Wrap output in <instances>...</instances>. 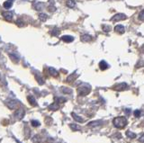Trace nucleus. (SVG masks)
Returning a JSON list of instances; mask_svg holds the SVG:
<instances>
[{
	"mask_svg": "<svg viewBox=\"0 0 144 143\" xmlns=\"http://www.w3.org/2000/svg\"><path fill=\"white\" fill-rule=\"evenodd\" d=\"M59 33H60V30L58 29V28H54L53 30L50 32V34L51 35H53V36H57V35H59Z\"/></svg>",
	"mask_w": 144,
	"mask_h": 143,
	"instance_id": "obj_25",
	"label": "nucleus"
},
{
	"mask_svg": "<svg viewBox=\"0 0 144 143\" xmlns=\"http://www.w3.org/2000/svg\"><path fill=\"white\" fill-rule=\"evenodd\" d=\"M127 18V16L124 15V14H116L111 18V21L113 22H119V21H123V20H125Z\"/></svg>",
	"mask_w": 144,
	"mask_h": 143,
	"instance_id": "obj_5",
	"label": "nucleus"
},
{
	"mask_svg": "<svg viewBox=\"0 0 144 143\" xmlns=\"http://www.w3.org/2000/svg\"><path fill=\"white\" fill-rule=\"evenodd\" d=\"M45 7V5H44L43 3H42V2H37V3H35L33 5V7L35 10H37V11H40V10H42Z\"/></svg>",
	"mask_w": 144,
	"mask_h": 143,
	"instance_id": "obj_11",
	"label": "nucleus"
},
{
	"mask_svg": "<svg viewBox=\"0 0 144 143\" xmlns=\"http://www.w3.org/2000/svg\"><path fill=\"white\" fill-rule=\"evenodd\" d=\"M49 73H50V75L52 76V77H58L59 76V71L56 70L54 68H51V67L49 68Z\"/></svg>",
	"mask_w": 144,
	"mask_h": 143,
	"instance_id": "obj_14",
	"label": "nucleus"
},
{
	"mask_svg": "<svg viewBox=\"0 0 144 143\" xmlns=\"http://www.w3.org/2000/svg\"><path fill=\"white\" fill-rule=\"evenodd\" d=\"M16 24H17V25L20 26V27L24 25V22H22V20H20V19H18L17 21H16Z\"/></svg>",
	"mask_w": 144,
	"mask_h": 143,
	"instance_id": "obj_32",
	"label": "nucleus"
},
{
	"mask_svg": "<svg viewBox=\"0 0 144 143\" xmlns=\"http://www.w3.org/2000/svg\"><path fill=\"white\" fill-rule=\"evenodd\" d=\"M27 99H28V102H29V103L31 104L32 105L35 106L36 105H37V103H36V100H35V98H34L33 96H32V95H28Z\"/></svg>",
	"mask_w": 144,
	"mask_h": 143,
	"instance_id": "obj_17",
	"label": "nucleus"
},
{
	"mask_svg": "<svg viewBox=\"0 0 144 143\" xmlns=\"http://www.w3.org/2000/svg\"><path fill=\"white\" fill-rule=\"evenodd\" d=\"M127 88V84L125 83H120L114 87V90L116 91H123Z\"/></svg>",
	"mask_w": 144,
	"mask_h": 143,
	"instance_id": "obj_9",
	"label": "nucleus"
},
{
	"mask_svg": "<svg viewBox=\"0 0 144 143\" xmlns=\"http://www.w3.org/2000/svg\"><path fill=\"white\" fill-rule=\"evenodd\" d=\"M99 68H100L101 70H105V69H107L109 68V65L107 64L105 60H102L99 62Z\"/></svg>",
	"mask_w": 144,
	"mask_h": 143,
	"instance_id": "obj_13",
	"label": "nucleus"
},
{
	"mask_svg": "<svg viewBox=\"0 0 144 143\" xmlns=\"http://www.w3.org/2000/svg\"><path fill=\"white\" fill-rule=\"evenodd\" d=\"M103 123H104V122H103V121H101V120L93 121V122H90L88 124V127H91V128H93V127H99V126L103 125Z\"/></svg>",
	"mask_w": 144,
	"mask_h": 143,
	"instance_id": "obj_7",
	"label": "nucleus"
},
{
	"mask_svg": "<svg viewBox=\"0 0 144 143\" xmlns=\"http://www.w3.org/2000/svg\"><path fill=\"white\" fill-rule=\"evenodd\" d=\"M39 19H40V21H42V22H45L46 20L48 19V15L44 13H41L39 14Z\"/></svg>",
	"mask_w": 144,
	"mask_h": 143,
	"instance_id": "obj_20",
	"label": "nucleus"
},
{
	"mask_svg": "<svg viewBox=\"0 0 144 143\" xmlns=\"http://www.w3.org/2000/svg\"><path fill=\"white\" fill-rule=\"evenodd\" d=\"M126 136L128 137V138H130V139H135L137 137L136 134L133 133V132H131V130H127V131H126Z\"/></svg>",
	"mask_w": 144,
	"mask_h": 143,
	"instance_id": "obj_22",
	"label": "nucleus"
},
{
	"mask_svg": "<svg viewBox=\"0 0 144 143\" xmlns=\"http://www.w3.org/2000/svg\"><path fill=\"white\" fill-rule=\"evenodd\" d=\"M66 101H67L66 98H63V97H55V99H54V103L51 104V105L49 106V110H50V111H57V110L60 108V104H63Z\"/></svg>",
	"mask_w": 144,
	"mask_h": 143,
	"instance_id": "obj_2",
	"label": "nucleus"
},
{
	"mask_svg": "<svg viewBox=\"0 0 144 143\" xmlns=\"http://www.w3.org/2000/svg\"><path fill=\"white\" fill-rule=\"evenodd\" d=\"M80 40L84 42H88L92 40V37H91L90 35H88V34H83V35L80 37Z\"/></svg>",
	"mask_w": 144,
	"mask_h": 143,
	"instance_id": "obj_15",
	"label": "nucleus"
},
{
	"mask_svg": "<svg viewBox=\"0 0 144 143\" xmlns=\"http://www.w3.org/2000/svg\"><path fill=\"white\" fill-rule=\"evenodd\" d=\"M125 112H126V113H127V114H129V113H130V112H131V110H130V109H125Z\"/></svg>",
	"mask_w": 144,
	"mask_h": 143,
	"instance_id": "obj_35",
	"label": "nucleus"
},
{
	"mask_svg": "<svg viewBox=\"0 0 144 143\" xmlns=\"http://www.w3.org/2000/svg\"><path fill=\"white\" fill-rule=\"evenodd\" d=\"M61 90H62V93H64V94H71L72 93V90L70 88H68V87H62L61 88Z\"/></svg>",
	"mask_w": 144,
	"mask_h": 143,
	"instance_id": "obj_26",
	"label": "nucleus"
},
{
	"mask_svg": "<svg viewBox=\"0 0 144 143\" xmlns=\"http://www.w3.org/2000/svg\"><path fill=\"white\" fill-rule=\"evenodd\" d=\"M9 57H10V59H11L12 60L14 61V62H16L17 63L18 61H19V58H18L17 56H15V54H9Z\"/></svg>",
	"mask_w": 144,
	"mask_h": 143,
	"instance_id": "obj_23",
	"label": "nucleus"
},
{
	"mask_svg": "<svg viewBox=\"0 0 144 143\" xmlns=\"http://www.w3.org/2000/svg\"><path fill=\"white\" fill-rule=\"evenodd\" d=\"M13 1L14 0H7V1L4 3V7L5 8H10L13 5Z\"/></svg>",
	"mask_w": 144,
	"mask_h": 143,
	"instance_id": "obj_19",
	"label": "nucleus"
},
{
	"mask_svg": "<svg viewBox=\"0 0 144 143\" xmlns=\"http://www.w3.org/2000/svg\"><path fill=\"white\" fill-rule=\"evenodd\" d=\"M114 31L116 32H118V33L123 34V33H124L125 29H124V27H123V25H121V24H118V25H116L114 27Z\"/></svg>",
	"mask_w": 144,
	"mask_h": 143,
	"instance_id": "obj_12",
	"label": "nucleus"
},
{
	"mask_svg": "<svg viewBox=\"0 0 144 143\" xmlns=\"http://www.w3.org/2000/svg\"><path fill=\"white\" fill-rule=\"evenodd\" d=\"M70 129H71L72 130H74V131H78V130H80V127L78 125H77V124L71 123V124H70Z\"/></svg>",
	"mask_w": 144,
	"mask_h": 143,
	"instance_id": "obj_21",
	"label": "nucleus"
},
{
	"mask_svg": "<svg viewBox=\"0 0 144 143\" xmlns=\"http://www.w3.org/2000/svg\"><path fill=\"white\" fill-rule=\"evenodd\" d=\"M133 114H134V116L136 118H139V117H141V110H135Z\"/></svg>",
	"mask_w": 144,
	"mask_h": 143,
	"instance_id": "obj_28",
	"label": "nucleus"
},
{
	"mask_svg": "<svg viewBox=\"0 0 144 143\" xmlns=\"http://www.w3.org/2000/svg\"><path fill=\"white\" fill-rule=\"evenodd\" d=\"M91 91V87L88 84H82L78 88V94L79 96H85L88 95Z\"/></svg>",
	"mask_w": 144,
	"mask_h": 143,
	"instance_id": "obj_3",
	"label": "nucleus"
},
{
	"mask_svg": "<svg viewBox=\"0 0 144 143\" xmlns=\"http://www.w3.org/2000/svg\"><path fill=\"white\" fill-rule=\"evenodd\" d=\"M140 141H141V142H143V134H141V136L140 137Z\"/></svg>",
	"mask_w": 144,
	"mask_h": 143,
	"instance_id": "obj_34",
	"label": "nucleus"
},
{
	"mask_svg": "<svg viewBox=\"0 0 144 143\" xmlns=\"http://www.w3.org/2000/svg\"><path fill=\"white\" fill-rule=\"evenodd\" d=\"M24 114H25V111H24V109H23V108H19V109H17V111L15 112V117L16 120L19 121V120L23 119Z\"/></svg>",
	"mask_w": 144,
	"mask_h": 143,
	"instance_id": "obj_6",
	"label": "nucleus"
},
{
	"mask_svg": "<svg viewBox=\"0 0 144 143\" xmlns=\"http://www.w3.org/2000/svg\"><path fill=\"white\" fill-rule=\"evenodd\" d=\"M66 5L70 8H73L76 7V2H75L74 0H68V1L66 2Z\"/></svg>",
	"mask_w": 144,
	"mask_h": 143,
	"instance_id": "obj_18",
	"label": "nucleus"
},
{
	"mask_svg": "<svg viewBox=\"0 0 144 143\" xmlns=\"http://www.w3.org/2000/svg\"><path fill=\"white\" fill-rule=\"evenodd\" d=\"M113 124L114 125V127L122 129L127 125V119L123 116H119L113 120Z\"/></svg>",
	"mask_w": 144,
	"mask_h": 143,
	"instance_id": "obj_1",
	"label": "nucleus"
},
{
	"mask_svg": "<svg viewBox=\"0 0 144 143\" xmlns=\"http://www.w3.org/2000/svg\"><path fill=\"white\" fill-rule=\"evenodd\" d=\"M31 124H32V127H37V126L41 125V122H38V121H36V120H32L31 122Z\"/></svg>",
	"mask_w": 144,
	"mask_h": 143,
	"instance_id": "obj_27",
	"label": "nucleus"
},
{
	"mask_svg": "<svg viewBox=\"0 0 144 143\" xmlns=\"http://www.w3.org/2000/svg\"><path fill=\"white\" fill-rule=\"evenodd\" d=\"M2 15H3V17L8 22H11L12 19H13V13L10 11L3 12V13H2Z\"/></svg>",
	"mask_w": 144,
	"mask_h": 143,
	"instance_id": "obj_8",
	"label": "nucleus"
},
{
	"mask_svg": "<svg viewBox=\"0 0 144 143\" xmlns=\"http://www.w3.org/2000/svg\"><path fill=\"white\" fill-rule=\"evenodd\" d=\"M61 40L63 41L64 42H67V43H70V42H72L74 41V37L70 35H64L61 37Z\"/></svg>",
	"mask_w": 144,
	"mask_h": 143,
	"instance_id": "obj_10",
	"label": "nucleus"
},
{
	"mask_svg": "<svg viewBox=\"0 0 144 143\" xmlns=\"http://www.w3.org/2000/svg\"><path fill=\"white\" fill-rule=\"evenodd\" d=\"M143 15H144V12H143V10H142V11H141V12H140V14H139V20H141V22H142L143 20H144Z\"/></svg>",
	"mask_w": 144,
	"mask_h": 143,
	"instance_id": "obj_30",
	"label": "nucleus"
},
{
	"mask_svg": "<svg viewBox=\"0 0 144 143\" xmlns=\"http://www.w3.org/2000/svg\"><path fill=\"white\" fill-rule=\"evenodd\" d=\"M77 78V76L76 75H70V77H68V78H67V81H68V82H71V81H72V79H73V80H74V79H76Z\"/></svg>",
	"mask_w": 144,
	"mask_h": 143,
	"instance_id": "obj_29",
	"label": "nucleus"
},
{
	"mask_svg": "<svg viewBox=\"0 0 144 143\" xmlns=\"http://www.w3.org/2000/svg\"><path fill=\"white\" fill-rule=\"evenodd\" d=\"M35 78H36V80L38 81V83H39L40 85H43V84H44V80L42 79V77H41V76L35 75Z\"/></svg>",
	"mask_w": 144,
	"mask_h": 143,
	"instance_id": "obj_24",
	"label": "nucleus"
},
{
	"mask_svg": "<svg viewBox=\"0 0 144 143\" xmlns=\"http://www.w3.org/2000/svg\"><path fill=\"white\" fill-rule=\"evenodd\" d=\"M103 29H104L105 32H110L111 28H110V26H108V25H104V26H103Z\"/></svg>",
	"mask_w": 144,
	"mask_h": 143,
	"instance_id": "obj_31",
	"label": "nucleus"
},
{
	"mask_svg": "<svg viewBox=\"0 0 144 143\" xmlns=\"http://www.w3.org/2000/svg\"><path fill=\"white\" fill-rule=\"evenodd\" d=\"M5 105L9 109L11 110H14V109H17L19 107V105L20 103L16 100H13V99H9V100H7L5 101Z\"/></svg>",
	"mask_w": 144,
	"mask_h": 143,
	"instance_id": "obj_4",
	"label": "nucleus"
},
{
	"mask_svg": "<svg viewBox=\"0 0 144 143\" xmlns=\"http://www.w3.org/2000/svg\"><path fill=\"white\" fill-rule=\"evenodd\" d=\"M71 115H72V117L74 118V120H76L77 122H85V120L83 119L82 117H80V116H78L77 113H71Z\"/></svg>",
	"mask_w": 144,
	"mask_h": 143,
	"instance_id": "obj_16",
	"label": "nucleus"
},
{
	"mask_svg": "<svg viewBox=\"0 0 144 143\" xmlns=\"http://www.w3.org/2000/svg\"><path fill=\"white\" fill-rule=\"evenodd\" d=\"M49 11L50 12H55L56 11V7H53V5H52V7H49Z\"/></svg>",
	"mask_w": 144,
	"mask_h": 143,
	"instance_id": "obj_33",
	"label": "nucleus"
}]
</instances>
